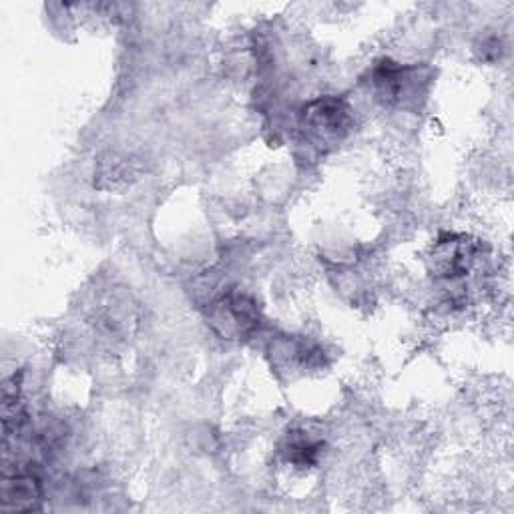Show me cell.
<instances>
[{
  "instance_id": "6da1fadb",
  "label": "cell",
  "mask_w": 514,
  "mask_h": 514,
  "mask_svg": "<svg viewBox=\"0 0 514 514\" xmlns=\"http://www.w3.org/2000/svg\"><path fill=\"white\" fill-rule=\"evenodd\" d=\"M304 123L314 135L322 139L338 137L350 127V107L338 97L318 99L306 107Z\"/></svg>"
},
{
  "instance_id": "7a4b0ae2",
  "label": "cell",
  "mask_w": 514,
  "mask_h": 514,
  "mask_svg": "<svg viewBox=\"0 0 514 514\" xmlns=\"http://www.w3.org/2000/svg\"><path fill=\"white\" fill-rule=\"evenodd\" d=\"M43 490L39 478L33 474H15L11 478H5L3 482V510L7 512H27L39 508Z\"/></svg>"
},
{
  "instance_id": "3957f363",
  "label": "cell",
  "mask_w": 514,
  "mask_h": 514,
  "mask_svg": "<svg viewBox=\"0 0 514 514\" xmlns=\"http://www.w3.org/2000/svg\"><path fill=\"white\" fill-rule=\"evenodd\" d=\"M470 255H472V249L468 247L466 237L448 235L446 239H440L436 245V251L432 255L434 270L446 278L460 276L468 268Z\"/></svg>"
},
{
  "instance_id": "277c9868",
  "label": "cell",
  "mask_w": 514,
  "mask_h": 514,
  "mask_svg": "<svg viewBox=\"0 0 514 514\" xmlns=\"http://www.w3.org/2000/svg\"><path fill=\"white\" fill-rule=\"evenodd\" d=\"M219 312H221L219 320H223V324H227L225 332L233 330L237 334H247L257 324H260V322H257V320H260V316H257L255 304L249 302L243 296H231V298L223 300Z\"/></svg>"
},
{
  "instance_id": "5b68a950",
  "label": "cell",
  "mask_w": 514,
  "mask_h": 514,
  "mask_svg": "<svg viewBox=\"0 0 514 514\" xmlns=\"http://www.w3.org/2000/svg\"><path fill=\"white\" fill-rule=\"evenodd\" d=\"M318 452H320V444L306 438V436H296L290 438L288 446H286V454L288 460L296 466H312L318 460Z\"/></svg>"
}]
</instances>
